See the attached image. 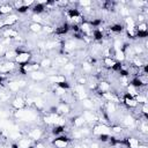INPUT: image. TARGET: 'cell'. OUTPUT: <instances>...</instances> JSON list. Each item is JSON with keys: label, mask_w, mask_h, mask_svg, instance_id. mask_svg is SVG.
<instances>
[{"label": "cell", "mask_w": 148, "mask_h": 148, "mask_svg": "<svg viewBox=\"0 0 148 148\" xmlns=\"http://www.w3.org/2000/svg\"><path fill=\"white\" fill-rule=\"evenodd\" d=\"M12 116L16 120L15 123H17V124L23 123L27 125H31V124H35L37 120H40L39 112L37 110H35L34 108H28V106H25L21 110L13 111Z\"/></svg>", "instance_id": "cell-1"}, {"label": "cell", "mask_w": 148, "mask_h": 148, "mask_svg": "<svg viewBox=\"0 0 148 148\" xmlns=\"http://www.w3.org/2000/svg\"><path fill=\"white\" fill-rule=\"evenodd\" d=\"M29 139H31L34 142H37V141H42V139L44 138L45 135V131L43 130L42 126L39 125H34V126H30L29 130L27 131V134H25Z\"/></svg>", "instance_id": "cell-2"}, {"label": "cell", "mask_w": 148, "mask_h": 148, "mask_svg": "<svg viewBox=\"0 0 148 148\" xmlns=\"http://www.w3.org/2000/svg\"><path fill=\"white\" fill-rule=\"evenodd\" d=\"M120 123H121V126L124 128H127V130H130V128H136L138 118L134 117L133 113H125V114H121L120 116Z\"/></svg>", "instance_id": "cell-3"}, {"label": "cell", "mask_w": 148, "mask_h": 148, "mask_svg": "<svg viewBox=\"0 0 148 148\" xmlns=\"http://www.w3.org/2000/svg\"><path fill=\"white\" fill-rule=\"evenodd\" d=\"M31 59H32V54H31L30 51H27V50H18V49H17V54H16L14 61H15V64H16L17 66H22V65H24V64L30 62Z\"/></svg>", "instance_id": "cell-4"}, {"label": "cell", "mask_w": 148, "mask_h": 148, "mask_svg": "<svg viewBox=\"0 0 148 148\" xmlns=\"http://www.w3.org/2000/svg\"><path fill=\"white\" fill-rule=\"evenodd\" d=\"M103 134H111V128L110 125L102 124V123H96L95 125L91 126V135L97 138Z\"/></svg>", "instance_id": "cell-5"}, {"label": "cell", "mask_w": 148, "mask_h": 148, "mask_svg": "<svg viewBox=\"0 0 148 148\" xmlns=\"http://www.w3.org/2000/svg\"><path fill=\"white\" fill-rule=\"evenodd\" d=\"M52 146L54 148H66L68 146H71V138L65 134V135H59V136H56L53 138L52 140Z\"/></svg>", "instance_id": "cell-6"}, {"label": "cell", "mask_w": 148, "mask_h": 148, "mask_svg": "<svg viewBox=\"0 0 148 148\" xmlns=\"http://www.w3.org/2000/svg\"><path fill=\"white\" fill-rule=\"evenodd\" d=\"M81 116L83 117V119H84L86 124H87L88 126H90V127L97 123V114H96V112H95V111L82 110V111H81Z\"/></svg>", "instance_id": "cell-7"}, {"label": "cell", "mask_w": 148, "mask_h": 148, "mask_svg": "<svg viewBox=\"0 0 148 148\" xmlns=\"http://www.w3.org/2000/svg\"><path fill=\"white\" fill-rule=\"evenodd\" d=\"M121 104L125 106V109H127V110H135L138 106H139V104H138V102L135 101V98L134 97H131V96H128V95H126L125 92H124V95H123V97H121Z\"/></svg>", "instance_id": "cell-8"}, {"label": "cell", "mask_w": 148, "mask_h": 148, "mask_svg": "<svg viewBox=\"0 0 148 148\" xmlns=\"http://www.w3.org/2000/svg\"><path fill=\"white\" fill-rule=\"evenodd\" d=\"M28 76H29V79H30L32 82H35V83L44 82V81H46V77H47V75H46L45 71H43V69L31 72V73H30Z\"/></svg>", "instance_id": "cell-9"}, {"label": "cell", "mask_w": 148, "mask_h": 148, "mask_svg": "<svg viewBox=\"0 0 148 148\" xmlns=\"http://www.w3.org/2000/svg\"><path fill=\"white\" fill-rule=\"evenodd\" d=\"M2 18H3V23H5V27H6V28H13V27L16 25V24L18 23V21H20V16H18V14H16V13H12V14H9V15L2 17Z\"/></svg>", "instance_id": "cell-10"}, {"label": "cell", "mask_w": 148, "mask_h": 148, "mask_svg": "<svg viewBox=\"0 0 148 148\" xmlns=\"http://www.w3.org/2000/svg\"><path fill=\"white\" fill-rule=\"evenodd\" d=\"M46 81L52 84V86H58L59 83H62L65 81H67V77L61 74V73H57V74H52V75H49L46 77Z\"/></svg>", "instance_id": "cell-11"}, {"label": "cell", "mask_w": 148, "mask_h": 148, "mask_svg": "<svg viewBox=\"0 0 148 148\" xmlns=\"http://www.w3.org/2000/svg\"><path fill=\"white\" fill-rule=\"evenodd\" d=\"M10 106H12V109L14 110V111H16V110H21V109H23V108H25L27 106V104H25V98H23L22 96H15L12 101H10Z\"/></svg>", "instance_id": "cell-12"}, {"label": "cell", "mask_w": 148, "mask_h": 148, "mask_svg": "<svg viewBox=\"0 0 148 148\" xmlns=\"http://www.w3.org/2000/svg\"><path fill=\"white\" fill-rule=\"evenodd\" d=\"M17 68V65L15 61H2L1 62V68H0V74H9L14 72Z\"/></svg>", "instance_id": "cell-13"}, {"label": "cell", "mask_w": 148, "mask_h": 148, "mask_svg": "<svg viewBox=\"0 0 148 148\" xmlns=\"http://www.w3.org/2000/svg\"><path fill=\"white\" fill-rule=\"evenodd\" d=\"M111 90H112V84L108 80H99L97 82V90H96L97 95H99L102 92H108Z\"/></svg>", "instance_id": "cell-14"}, {"label": "cell", "mask_w": 148, "mask_h": 148, "mask_svg": "<svg viewBox=\"0 0 148 148\" xmlns=\"http://www.w3.org/2000/svg\"><path fill=\"white\" fill-rule=\"evenodd\" d=\"M80 105L82 108V110H88V111H96L97 108H96V103L95 101L89 96L82 101H80Z\"/></svg>", "instance_id": "cell-15"}, {"label": "cell", "mask_w": 148, "mask_h": 148, "mask_svg": "<svg viewBox=\"0 0 148 148\" xmlns=\"http://www.w3.org/2000/svg\"><path fill=\"white\" fill-rule=\"evenodd\" d=\"M27 88L31 94H34V96H43L46 92L45 88L40 86V83H31V84H28Z\"/></svg>", "instance_id": "cell-16"}, {"label": "cell", "mask_w": 148, "mask_h": 148, "mask_svg": "<svg viewBox=\"0 0 148 148\" xmlns=\"http://www.w3.org/2000/svg\"><path fill=\"white\" fill-rule=\"evenodd\" d=\"M140 142H141V140L136 136H133V135L124 138V145L126 148H138Z\"/></svg>", "instance_id": "cell-17"}, {"label": "cell", "mask_w": 148, "mask_h": 148, "mask_svg": "<svg viewBox=\"0 0 148 148\" xmlns=\"http://www.w3.org/2000/svg\"><path fill=\"white\" fill-rule=\"evenodd\" d=\"M80 68H81V71H82V75H90V74H92L94 73V68H95V66L89 61V60H83L82 62H81V65H80Z\"/></svg>", "instance_id": "cell-18"}, {"label": "cell", "mask_w": 148, "mask_h": 148, "mask_svg": "<svg viewBox=\"0 0 148 148\" xmlns=\"http://www.w3.org/2000/svg\"><path fill=\"white\" fill-rule=\"evenodd\" d=\"M76 71V64L74 62V61H68L61 69H60V72H61V74H64L66 77H67V75H72V74H74V72Z\"/></svg>", "instance_id": "cell-19"}, {"label": "cell", "mask_w": 148, "mask_h": 148, "mask_svg": "<svg viewBox=\"0 0 148 148\" xmlns=\"http://www.w3.org/2000/svg\"><path fill=\"white\" fill-rule=\"evenodd\" d=\"M71 125H72L73 128H81V127H83V126L87 125V124H86L83 117L81 116V113H79V114H75L74 117H72V119H71Z\"/></svg>", "instance_id": "cell-20"}, {"label": "cell", "mask_w": 148, "mask_h": 148, "mask_svg": "<svg viewBox=\"0 0 148 148\" xmlns=\"http://www.w3.org/2000/svg\"><path fill=\"white\" fill-rule=\"evenodd\" d=\"M14 12V8L10 2H0V16L5 17Z\"/></svg>", "instance_id": "cell-21"}, {"label": "cell", "mask_w": 148, "mask_h": 148, "mask_svg": "<svg viewBox=\"0 0 148 148\" xmlns=\"http://www.w3.org/2000/svg\"><path fill=\"white\" fill-rule=\"evenodd\" d=\"M16 146L17 148H30L32 145H34V141L31 139H29L27 135H23L21 139H18L16 142Z\"/></svg>", "instance_id": "cell-22"}, {"label": "cell", "mask_w": 148, "mask_h": 148, "mask_svg": "<svg viewBox=\"0 0 148 148\" xmlns=\"http://www.w3.org/2000/svg\"><path fill=\"white\" fill-rule=\"evenodd\" d=\"M16 54H17V49H6V51L2 53L3 61H14Z\"/></svg>", "instance_id": "cell-23"}, {"label": "cell", "mask_w": 148, "mask_h": 148, "mask_svg": "<svg viewBox=\"0 0 148 148\" xmlns=\"http://www.w3.org/2000/svg\"><path fill=\"white\" fill-rule=\"evenodd\" d=\"M38 62H39L40 68H42L43 71H46V69H49V68H51V67H52L53 59H52V58H50V57H43Z\"/></svg>", "instance_id": "cell-24"}, {"label": "cell", "mask_w": 148, "mask_h": 148, "mask_svg": "<svg viewBox=\"0 0 148 148\" xmlns=\"http://www.w3.org/2000/svg\"><path fill=\"white\" fill-rule=\"evenodd\" d=\"M28 30H29L31 34H35V35L42 34V32H43V24L30 22V23H29V25H28Z\"/></svg>", "instance_id": "cell-25"}, {"label": "cell", "mask_w": 148, "mask_h": 148, "mask_svg": "<svg viewBox=\"0 0 148 148\" xmlns=\"http://www.w3.org/2000/svg\"><path fill=\"white\" fill-rule=\"evenodd\" d=\"M7 88H8L9 91H12L14 94H16L21 90V87H20L17 80H8L7 81Z\"/></svg>", "instance_id": "cell-26"}, {"label": "cell", "mask_w": 148, "mask_h": 148, "mask_svg": "<svg viewBox=\"0 0 148 148\" xmlns=\"http://www.w3.org/2000/svg\"><path fill=\"white\" fill-rule=\"evenodd\" d=\"M109 30L110 32L112 34H116V35H119V34H123L125 31V27L123 23H113L109 27Z\"/></svg>", "instance_id": "cell-27"}, {"label": "cell", "mask_w": 148, "mask_h": 148, "mask_svg": "<svg viewBox=\"0 0 148 148\" xmlns=\"http://www.w3.org/2000/svg\"><path fill=\"white\" fill-rule=\"evenodd\" d=\"M112 57L114 58V60L119 64H123L124 61H126V56H125V52L123 50H118V51H113V54Z\"/></svg>", "instance_id": "cell-28"}, {"label": "cell", "mask_w": 148, "mask_h": 148, "mask_svg": "<svg viewBox=\"0 0 148 148\" xmlns=\"http://www.w3.org/2000/svg\"><path fill=\"white\" fill-rule=\"evenodd\" d=\"M139 92H140V89L135 88V87H134L133 84H131V83L125 88V94L128 95V96H131V97H134V98H135V96H138Z\"/></svg>", "instance_id": "cell-29"}, {"label": "cell", "mask_w": 148, "mask_h": 148, "mask_svg": "<svg viewBox=\"0 0 148 148\" xmlns=\"http://www.w3.org/2000/svg\"><path fill=\"white\" fill-rule=\"evenodd\" d=\"M18 71H20V73H21L22 75H29V74L32 72V61H30V62H28V64H24V65L20 66Z\"/></svg>", "instance_id": "cell-30"}, {"label": "cell", "mask_w": 148, "mask_h": 148, "mask_svg": "<svg viewBox=\"0 0 148 148\" xmlns=\"http://www.w3.org/2000/svg\"><path fill=\"white\" fill-rule=\"evenodd\" d=\"M110 128H111V134H121L125 130L120 124H112Z\"/></svg>", "instance_id": "cell-31"}, {"label": "cell", "mask_w": 148, "mask_h": 148, "mask_svg": "<svg viewBox=\"0 0 148 148\" xmlns=\"http://www.w3.org/2000/svg\"><path fill=\"white\" fill-rule=\"evenodd\" d=\"M72 148H88V143L83 141H75L71 145Z\"/></svg>", "instance_id": "cell-32"}, {"label": "cell", "mask_w": 148, "mask_h": 148, "mask_svg": "<svg viewBox=\"0 0 148 148\" xmlns=\"http://www.w3.org/2000/svg\"><path fill=\"white\" fill-rule=\"evenodd\" d=\"M88 148H102V146H101V142L98 141H89Z\"/></svg>", "instance_id": "cell-33"}, {"label": "cell", "mask_w": 148, "mask_h": 148, "mask_svg": "<svg viewBox=\"0 0 148 148\" xmlns=\"http://www.w3.org/2000/svg\"><path fill=\"white\" fill-rule=\"evenodd\" d=\"M0 119H9V112L0 108Z\"/></svg>", "instance_id": "cell-34"}, {"label": "cell", "mask_w": 148, "mask_h": 148, "mask_svg": "<svg viewBox=\"0 0 148 148\" xmlns=\"http://www.w3.org/2000/svg\"><path fill=\"white\" fill-rule=\"evenodd\" d=\"M34 148H46V147L43 141H37V142H34Z\"/></svg>", "instance_id": "cell-35"}, {"label": "cell", "mask_w": 148, "mask_h": 148, "mask_svg": "<svg viewBox=\"0 0 148 148\" xmlns=\"http://www.w3.org/2000/svg\"><path fill=\"white\" fill-rule=\"evenodd\" d=\"M6 81V75L5 74H0V84H2Z\"/></svg>", "instance_id": "cell-36"}, {"label": "cell", "mask_w": 148, "mask_h": 148, "mask_svg": "<svg viewBox=\"0 0 148 148\" xmlns=\"http://www.w3.org/2000/svg\"><path fill=\"white\" fill-rule=\"evenodd\" d=\"M6 27H5V23H3V18L0 17V30H3Z\"/></svg>", "instance_id": "cell-37"}, {"label": "cell", "mask_w": 148, "mask_h": 148, "mask_svg": "<svg viewBox=\"0 0 148 148\" xmlns=\"http://www.w3.org/2000/svg\"><path fill=\"white\" fill-rule=\"evenodd\" d=\"M5 51H6V46H3V45L0 43V56H1V54H2Z\"/></svg>", "instance_id": "cell-38"}, {"label": "cell", "mask_w": 148, "mask_h": 148, "mask_svg": "<svg viewBox=\"0 0 148 148\" xmlns=\"http://www.w3.org/2000/svg\"><path fill=\"white\" fill-rule=\"evenodd\" d=\"M66 148H72V147H71V146H68V147H66Z\"/></svg>", "instance_id": "cell-39"}]
</instances>
